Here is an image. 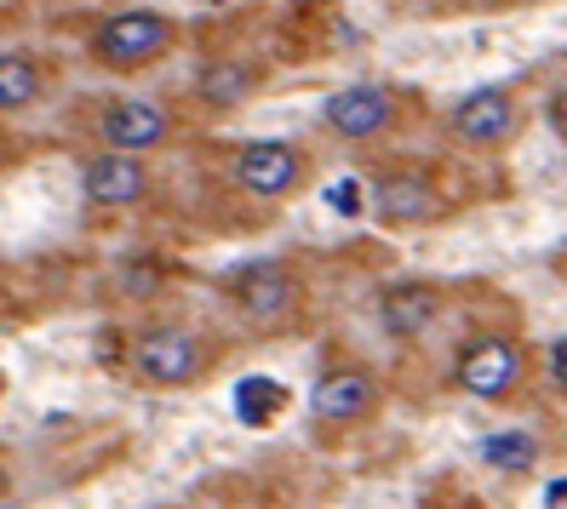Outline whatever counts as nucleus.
<instances>
[{
	"instance_id": "1",
	"label": "nucleus",
	"mask_w": 567,
	"mask_h": 509,
	"mask_svg": "<svg viewBox=\"0 0 567 509\" xmlns=\"http://www.w3.org/2000/svg\"><path fill=\"white\" fill-rule=\"evenodd\" d=\"M218 366V337L184 321H144L126 337V378L144 389H195Z\"/></svg>"
},
{
	"instance_id": "2",
	"label": "nucleus",
	"mask_w": 567,
	"mask_h": 509,
	"mask_svg": "<svg viewBox=\"0 0 567 509\" xmlns=\"http://www.w3.org/2000/svg\"><path fill=\"white\" fill-rule=\"evenodd\" d=\"M218 292L258 332H287L298 310H305V281H298V269L287 258H247L236 269H224Z\"/></svg>"
},
{
	"instance_id": "3",
	"label": "nucleus",
	"mask_w": 567,
	"mask_h": 509,
	"mask_svg": "<svg viewBox=\"0 0 567 509\" xmlns=\"http://www.w3.org/2000/svg\"><path fill=\"white\" fill-rule=\"evenodd\" d=\"M178 46V23L155 12V7H126V12H110L104 23L92 29L86 52L104 63L115 75H138V70H155V63Z\"/></svg>"
},
{
	"instance_id": "4",
	"label": "nucleus",
	"mask_w": 567,
	"mask_h": 509,
	"mask_svg": "<svg viewBox=\"0 0 567 509\" xmlns=\"http://www.w3.org/2000/svg\"><path fill=\"white\" fill-rule=\"evenodd\" d=\"M522 378H527V350L511 332H482L453 361V384L471 401H511Z\"/></svg>"
},
{
	"instance_id": "5",
	"label": "nucleus",
	"mask_w": 567,
	"mask_h": 509,
	"mask_svg": "<svg viewBox=\"0 0 567 509\" xmlns=\"http://www.w3.org/2000/svg\"><path fill=\"white\" fill-rule=\"evenodd\" d=\"M379 406H384V389H379L373 366L339 361V366H327L321 378L310 384V418L327 424V429H355L367 418H379Z\"/></svg>"
},
{
	"instance_id": "6",
	"label": "nucleus",
	"mask_w": 567,
	"mask_h": 509,
	"mask_svg": "<svg viewBox=\"0 0 567 509\" xmlns=\"http://www.w3.org/2000/svg\"><path fill=\"white\" fill-rule=\"evenodd\" d=\"M229 178H236L247 195H258V200H287V195L305 189L310 160L287 138H252V144L236 149V160H229Z\"/></svg>"
},
{
	"instance_id": "7",
	"label": "nucleus",
	"mask_w": 567,
	"mask_h": 509,
	"mask_svg": "<svg viewBox=\"0 0 567 509\" xmlns=\"http://www.w3.org/2000/svg\"><path fill=\"white\" fill-rule=\"evenodd\" d=\"M395 115H402V104H395V92L379 86V81L339 86V92L321 104V126L332 132V138H344V144H373V138H384V132L395 126Z\"/></svg>"
},
{
	"instance_id": "8",
	"label": "nucleus",
	"mask_w": 567,
	"mask_h": 509,
	"mask_svg": "<svg viewBox=\"0 0 567 509\" xmlns=\"http://www.w3.org/2000/svg\"><path fill=\"white\" fill-rule=\"evenodd\" d=\"M516 126H522V104H516L511 86H476V92H464L458 104H453V115H447V132H453L458 144H471V149L511 144Z\"/></svg>"
},
{
	"instance_id": "9",
	"label": "nucleus",
	"mask_w": 567,
	"mask_h": 509,
	"mask_svg": "<svg viewBox=\"0 0 567 509\" xmlns=\"http://www.w3.org/2000/svg\"><path fill=\"white\" fill-rule=\"evenodd\" d=\"M97 138L115 155H155L166 138H173V115H166L161 97H115V104L97 115Z\"/></svg>"
},
{
	"instance_id": "10",
	"label": "nucleus",
	"mask_w": 567,
	"mask_h": 509,
	"mask_svg": "<svg viewBox=\"0 0 567 509\" xmlns=\"http://www.w3.org/2000/svg\"><path fill=\"white\" fill-rule=\"evenodd\" d=\"M81 195L92 200V207H104V212H126V207H144L150 200V166L138 155H92L81 166Z\"/></svg>"
},
{
	"instance_id": "11",
	"label": "nucleus",
	"mask_w": 567,
	"mask_h": 509,
	"mask_svg": "<svg viewBox=\"0 0 567 509\" xmlns=\"http://www.w3.org/2000/svg\"><path fill=\"white\" fill-rule=\"evenodd\" d=\"M373 212L384 218V224H395V229H413V224H430L442 212V189H436V178L430 173H413V166H395V173H384V178H373Z\"/></svg>"
},
{
	"instance_id": "12",
	"label": "nucleus",
	"mask_w": 567,
	"mask_h": 509,
	"mask_svg": "<svg viewBox=\"0 0 567 509\" xmlns=\"http://www.w3.org/2000/svg\"><path fill=\"white\" fill-rule=\"evenodd\" d=\"M442 287H430V281H390L379 292V326L390 337H402V344H413V337H424L430 326L442 321Z\"/></svg>"
},
{
	"instance_id": "13",
	"label": "nucleus",
	"mask_w": 567,
	"mask_h": 509,
	"mask_svg": "<svg viewBox=\"0 0 567 509\" xmlns=\"http://www.w3.org/2000/svg\"><path fill=\"white\" fill-rule=\"evenodd\" d=\"M264 86V63L252 58H213L202 75H195V104H207V110H241L252 104Z\"/></svg>"
},
{
	"instance_id": "14",
	"label": "nucleus",
	"mask_w": 567,
	"mask_h": 509,
	"mask_svg": "<svg viewBox=\"0 0 567 509\" xmlns=\"http://www.w3.org/2000/svg\"><path fill=\"white\" fill-rule=\"evenodd\" d=\"M47 63L35 52H0V115H18V110H35L41 104V92H47Z\"/></svg>"
},
{
	"instance_id": "15",
	"label": "nucleus",
	"mask_w": 567,
	"mask_h": 509,
	"mask_svg": "<svg viewBox=\"0 0 567 509\" xmlns=\"http://www.w3.org/2000/svg\"><path fill=\"white\" fill-rule=\"evenodd\" d=\"M482 464L487 469H511V475H522V469H533L539 464V440H533L527 429H493V435H482Z\"/></svg>"
},
{
	"instance_id": "16",
	"label": "nucleus",
	"mask_w": 567,
	"mask_h": 509,
	"mask_svg": "<svg viewBox=\"0 0 567 509\" xmlns=\"http://www.w3.org/2000/svg\"><path fill=\"white\" fill-rule=\"evenodd\" d=\"M281 401H287L281 384H241V389H236V406H241L247 424H258L264 413H281Z\"/></svg>"
},
{
	"instance_id": "17",
	"label": "nucleus",
	"mask_w": 567,
	"mask_h": 509,
	"mask_svg": "<svg viewBox=\"0 0 567 509\" xmlns=\"http://www.w3.org/2000/svg\"><path fill=\"white\" fill-rule=\"evenodd\" d=\"M545 121H550V132H556V138L567 144V81L545 92Z\"/></svg>"
},
{
	"instance_id": "18",
	"label": "nucleus",
	"mask_w": 567,
	"mask_h": 509,
	"mask_svg": "<svg viewBox=\"0 0 567 509\" xmlns=\"http://www.w3.org/2000/svg\"><path fill=\"white\" fill-rule=\"evenodd\" d=\"M550 384H556V395H567V332L550 344Z\"/></svg>"
},
{
	"instance_id": "19",
	"label": "nucleus",
	"mask_w": 567,
	"mask_h": 509,
	"mask_svg": "<svg viewBox=\"0 0 567 509\" xmlns=\"http://www.w3.org/2000/svg\"><path fill=\"white\" fill-rule=\"evenodd\" d=\"M327 200H332V212H361L355 184H332V189H327Z\"/></svg>"
},
{
	"instance_id": "20",
	"label": "nucleus",
	"mask_w": 567,
	"mask_h": 509,
	"mask_svg": "<svg viewBox=\"0 0 567 509\" xmlns=\"http://www.w3.org/2000/svg\"><path fill=\"white\" fill-rule=\"evenodd\" d=\"M7 492H12V464H7V453H0V503H7Z\"/></svg>"
},
{
	"instance_id": "21",
	"label": "nucleus",
	"mask_w": 567,
	"mask_h": 509,
	"mask_svg": "<svg viewBox=\"0 0 567 509\" xmlns=\"http://www.w3.org/2000/svg\"><path fill=\"white\" fill-rule=\"evenodd\" d=\"M0 509H18V503H0Z\"/></svg>"
},
{
	"instance_id": "22",
	"label": "nucleus",
	"mask_w": 567,
	"mask_h": 509,
	"mask_svg": "<svg viewBox=\"0 0 567 509\" xmlns=\"http://www.w3.org/2000/svg\"><path fill=\"white\" fill-rule=\"evenodd\" d=\"M213 7H224V0H213Z\"/></svg>"
}]
</instances>
